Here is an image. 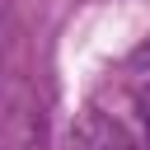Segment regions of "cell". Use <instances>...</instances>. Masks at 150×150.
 <instances>
[{"label": "cell", "instance_id": "obj_2", "mask_svg": "<svg viewBox=\"0 0 150 150\" xmlns=\"http://www.w3.org/2000/svg\"><path fill=\"white\" fill-rule=\"evenodd\" d=\"M141 117H145V136H150V84H141Z\"/></svg>", "mask_w": 150, "mask_h": 150}, {"label": "cell", "instance_id": "obj_1", "mask_svg": "<svg viewBox=\"0 0 150 150\" xmlns=\"http://www.w3.org/2000/svg\"><path fill=\"white\" fill-rule=\"evenodd\" d=\"M33 136H38V117H33L28 94H19V103L0 98V150H28Z\"/></svg>", "mask_w": 150, "mask_h": 150}]
</instances>
